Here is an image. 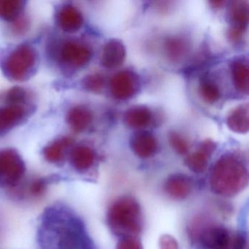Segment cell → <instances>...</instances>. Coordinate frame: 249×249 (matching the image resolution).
<instances>
[{"mask_svg":"<svg viewBox=\"0 0 249 249\" xmlns=\"http://www.w3.org/2000/svg\"><path fill=\"white\" fill-rule=\"evenodd\" d=\"M210 183L211 189L217 195L234 196L247 186V170L234 157L226 156L214 166Z\"/></svg>","mask_w":249,"mask_h":249,"instance_id":"obj_1","label":"cell"},{"mask_svg":"<svg viewBox=\"0 0 249 249\" xmlns=\"http://www.w3.org/2000/svg\"><path fill=\"white\" fill-rule=\"evenodd\" d=\"M107 222L111 230L118 234L132 236L142 228V217L139 203L135 198L122 196L109 208Z\"/></svg>","mask_w":249,"mask_h":249,"instance_id":"obj_2","label":"cell"},{"mask_svg":"<svg viewBox=\"0 0 249 249\" xmlns=\"http://www.w3.org/2000/svg\"><path fill=\"white\" fill-rule=\"evenodd\" d=\"M24 174L22 160L14 153L0 154V183L7 186L17 184Z\"/></svg>","mask_w":249,"mask_h":249,"instance_id":"obj_3","label":"cell"},{"mask_svg":"<svg viewBox=\"0 0 249 249\" xmlns=\"http://www.w3.org/2000/svg\"><path fill=\"white\" fill-rule=\"evenodd\" d=\"M199 239L207 249H230L232 240L228 230L220 226L204 229Z\"/></svg>","mask_w":249,"mask_h":249,"instance_id":"obj_4","label":"cell"},{"mask_svg":"<svg viewBox=\"0 0 249 249\" xmlns=\"http://www.w3.org/2000/svg\"><path fill=\"white\" fill-rule=\"evenodd\" d=\"M193 183L190 178L183 174L170 176L164 183L166 193L176 199H183L192 192Z\"/></svg>","mask_w":249,"mask_h":249,"instance_id":"obj_5","label":"cell"},{"mask_svg":"<svg viewBox=\"0 0 249 249\" xmlns=\"http://www.w3.org/2000/svg\"><path fill=\"white\" fill-rule=\"evenodd\" d=\"M133 142V150L142 158L151 157L156 151V144L151 138H139Z\"/></svg>","mask_w":249,"mask_h":249,"instance_id":"obj_6","label":"cell"},{"mask_svg":"<svg viewBox=\"0 0 249 249\" xmlns=\"http://www.w3.org/2000/svg\"><path fill=\"white\" fill-rule=\"evenodd\" d=\"M94 161V156L91 151L85 148L77 150L72 157V164L78 170L89 168Z\"/></svg>","mask_w":249,"mask_h":249,"instance_id":"obj_7","label":"cell"},{"mask_svg":"<svg viewBox=\"0 0 249 249\" xmlns=\"http://www.w3.org/2000/svg\"><path fill=\"white\" fill-rule=\"evenodd\" d=\"M186 164L195 173H202L208 166L207 155L205 153H195L188 157L186 160Z\"/></svg>","mask_w":249,"mask_h":249,"instance_id":"obj_8","label":"cell"},{"mask_svg":"<svg viewBox=\"0 0 249 249\" xmlns=\"http://www.w3.org/2000/svg\"><path fill=\"white\" fill-rule=\"evenodd\" d=\"M117 249H142V246L138 239L132 236H126L119 241Z\"/></svg>","mask_w":249,"mask_h":249,"instance_id":"obj_9","label":"cell"},{"mask_svg":"<svg viewBox=\"0 0 249 249\" xmlns=\"http://www.w3.org/2000/svg\"><path fill=\"white\" fill-rule=\"evenodd\" d=\"M160 249H179L177 240L168 234H164L160 237Z\"/></svg>","mask_w":249,"mask_h":249,"instance_id":"obj_10","label":"cell"},{"mask_svg":"<svg viewBox=\"0 0 249 249\" xmlns=\"http://www.w3.org/2000/svg\"><path fill=\"white\" fill-rule=\"evenodd\" d=\"M46 185H47V181L46 180L39 179V180H36L32 183L31 186H30V191L35 196H38V195H42L45 192Z\"/></svg>","mask_w":249,"mask_h":249,"instance_id":"obj_11","label":"cell"},{"mask_svg":"<svg viewBox=\"0 0 249 249\" xmlns=\"http://www.w3.org/2000/svg\"><path fill=\"white\" fill-rule=\"evenodd\" d=\"M246 238L241 234H237L232 238L230 249H244L246 248Z\"/></svg>","mask_w":249,"mask_h":249,"instance_id":"obj_12","label":"cell"}]
</instances>
